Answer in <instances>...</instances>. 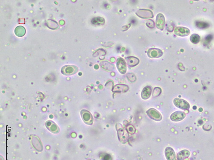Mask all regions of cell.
<instances>
[{"label": "cell", "mask_w": 214, "mask_h": 160, "mask_svg": "<svg viewBox=\"0 0 214 160\" xmlns=\"http://www.w3.org/2000/svg\"><path fill=\"white\" fill-rule=\"evenodd\" d=\"M174 105L179 109L184 110H189L190 108V105L187 101L180 98H176L174 99Z\"/></svg>", "instance_id": "obj_1"}, {"label": "cell", "mask_w": 214, "mask_h": 160, "mask_svg": "<svg viewBox=\"0 0 214 160\" xmlns=\"http://www.w3.org/2000/svg\"><path fill=\"white\" fill-rule=\"evenodd\" d=\"M147 115L149 118L155 121H159L162 119V117L160 113L156 109L151 108L146 112Z\"/></svg>", "instance_id": "obj_2"}, {"label": "cell", "mask_w": 214, "mask_h": 160, "mask_svg": "<svg viewBox=\"0 0 214 160\" xmlns=\"http://www.w3.org/2000/svg\"><path fill=\"white\" fill-rule=\"evenodd\" d=\"M80 113L84 122L88 125H92L94 122V118L91 112L85 109H83Z\"/></svg>", "instance_id": "obj_3"}, {"label": "cell", "mask_w": 214, "mask_h": 160, "mask_svg": "<svg viewBox=\"0 0 214 160\" xmlns=\"http://www.w3.org/2000/svg\"><path fill=\"white\" fill-rule=\"evenodd\" d=\"M78 70V67L74 65H67L63 67L61 72L65 75L69 76L74 74Z\"/></svg>", "instance_id": "obj_4"}, {"label": "cell", "mask_w": 214, "mask_h": 160, "mask_svg": "<svg viewBox=\"0 0 214 160\" xmlns=\"http://www.w3.org/2000/svg\"><path fill=\"white\" fill-rule=\"evenodd\" d=\"M118 137L119 141L122 143H126L128 142L129 136L126 130L123 128H119L117 130Z\"/></svg>", "instance_id": "obj_5"}, {"label": "cell", "mask_w": 214, "mask_h": 160, "mask_svg": "<svg viewBox=\"0 0 214 160\" xmlns=\"http://www.w3.org/2000/svg\"><path fill=\"white\" fill-rule=\"evenodd\" d=\"M136 14L142 19H147L153 17V12L150 10L140 9L137 11Z\"/></svg>", "instance_id": "obj_6"}, {"label": "cell", "mask_w": 214, "mask_h": 160, "mask_svg": "<svg viewBox=\"0 0 214 160\" xmlns=\"http://www.w3.org/2000/svg\"><path fill=\"white\" fill-rule=\"evenodd\" d=\"M156 25L158 29L163 30L165 25V19L163 15L158 14L156 18Z\"/></svg>", "instance_id": "obj_7"}, {"label": "cell", "mask_w": 214, "mask_h": 160, "mask_svg": "<svg viewBox=\"0 0 214 160\" xmlns=\"http://www.w3.org/2000/svg\"><path fill=\"white\" fill-rule=\"evenodd\" d=\"M116 65L120 73L124 74L126 72V64L123 59L119 58L116 61Z\"/></svg>", "instance_id": "obj_8"}, {"label": "cell", "mask_w": 214, "mask_h": 160, "mask_svg": "<svg viewBox=\"0 0 214 160\" xmlns=\"http://www.w3.org/2000/svg\"><path fill=\"white\" fill-rule=\"evenodd\" d=\"M190 30L188 28L184 27H177L175 29L174 33L179 36H188L190 33Z\"/></svg>", "instance_id": "obj_9"}, {"label": "cell", "mask_w": 214, "mask_h": 160, "mask_svg": "<svg viewBox=\"0 0 214 160\" xmlns=\"http://www.w3.org/2000/svg\"><path fill=\"white\" fill-rule=\"evenodd\" d=\"M186 117V114L185 112L179 111L172 113L171 115L170 119L172 121L178 122L184 119Z\"/></svg>", "instance_id": "obj_10"}, {"label": "cell", "mask_w": 214, "mask_h": 160, "mask_svg": "<svg viewBox=\"0 0 214 160\" xmlns=\"http://www.w3.org/2000/svg\"><path fill=\"white\" fill-rule=\"evenodd\" d=\"M163 54V53L159 49L150 48L147 52L148 56L150 58H158L161 57Z\"/></svg>", "instance_id": "obj_11"}, {"label": "cell", "mask_w": 214, "mask_h": 160, "mask_svg": "<svg viewBox=\"0 0 214 160\" xmlns=\"http://www.w3.org/2000/svg\"><path fill=\"white\" fill-rule=\"evenodd\" d=\"M46 126L48 130L52 133L57 134L59 132V128L53 121H47L46 123Z\"/></svg>", "instance_id": "obj_12"}, {"label": "cell", "mask_w": 214, "mask_h": 160, "mask_svg": "<svg viewBox=\"0 0 214 160\" xmlns=\"http://www.w3.org/2000/svg\"><path fill=\"white\" fill-rule=\"evenodd\" d=\"M31 141L33 147L37 150L39 152H41L43 150V147L41 142L37 137L33 136Z\"/></svg>", "instance_id": "obj_13"}, {"label": "cell", "mask_w": 214, "mask_h": 160, "mask_svg": "<svg viewBox=\"0 0 214 160\" xmlns=\"http://www.w3.org/2000/svg\"><path fill=\"white\" fill-rule=\"evenodd\" d=\"M165 155L167 160H176L174 151L171 147H168L165 150Z\"/></svg>", "instance_id": "obj_14"}, {"label": "cell", "mask_w": 214, "mask_h": 160, "mask_svg": "<svg viewBox=\"0 0 214 160\" xmlns=\"http://www.w3.org/2000/svg\"><path fill=\"white\" fill-rule=\"evenodd\" d=\"M152 89L150 86H147L144 88L141 93V96L143 100H146L150 97L152 94Z\"/></svg>", "instance_id": "obj_15"}, {"label": "cell", "mask_w": 214, "mask_h": 160, "mask_svg": "<svg viewBox=\"0 0 214 160\" xmlns=\"http://www.w3.org/2000/svg\"><path fill=\"white\" fill-rule=\"evenodd\" d=\"M129 87L127 85L124 84H117L114 86L112 91L114 92L124 93L129 90Z\"/></svg>", "instance_id": "obj_16"}, {"label": "cell", "mask_w": 214, "mask_h": 160, "mask_svg": "<svg viewBox=\"0 0 214 160\" xmlns=\"http://www.w3.org/2000/svg\"><path fill=\"white\" fill-rule=\"evenodd\" d=\"M126 61L128 65L130 67L136 66L139 63V59L138 58L133 56L127 57Z\"/></svg>", "instance_id": "obj_17"}, {"label": "cell", "mask_w": 214, "mask_h": 160, "mask_svg": "<svg viewBox=\"0 0 214 160\" xmlns=\"http://www.w3.org/2000/svg\"><path fill=\"white\" fill-rule=\"evenodd\" d=\"M190 155V152L186 150H183L179 152L177 156L178 160H184L187 159Z\"/></svg>", "instance_id": "obj_18"}, {"label": "cell", "mask_w": 214, "mask_h": 160, "mask_svg": "<svg viewBox=\"0 0 214 160\" xmlns=\"http://www.w3.org/2000/svg\"><path fill=\"white\" fill-rule=\"evenodd\" d=\"M15 34L18 37L23 36L26 33V30L24 27L19 26L17 27L15 30Z\"/></svg>", "instance_id": "obj_19"}, {"label": "cell", "mask_w": 214, "mask_h": 160, "mask_svg": "<svg viewBox=\"0 0 214 160\" xmlns=\"http://www.w3.org/2000/svg\"><path fill=\"white\" fill-rule=\"evenodd\" d=\"M92 23L93 24L95 25H103L105 23V19H104L100 17L94 18L92 20Z\"/></svg>", "instance_id": "obj_20"}, {"label": "cell", "mask_w": 214, "mask_h": 160, "mask_svg": "<svg viewBox=\"0 0 214 160\" xmlns=\"http://www.w3.org/2000/svg\"><path fill=\"white\" fill-rule=\"evenodd\" d=\"M190 40L191 42L194 44H197L199 42L200 40H201V37L197 34H193L191 35L190 38Z\"/></svg>", "instance_id": "obj_21"}, {"label": "cell", "mask_w": 214, "mask_h": 160, "mask_svg": "<svg viewBox=\"0 0 214 160\" xmlns=\"http://www.w3.org/2000/svg\"><path fill=\"white\" fill-rule=\"evenodd\" d=\"M196 24L197 27L200 29L207 28L209 26L208 24L204 22H197Z\"/></svg>", "instance_id": "obj_22"}, {"label": "cell", "mask_w": 214, "mask_h": 160, "mask_svg": "<svg viewBox=\"0 0 214 160\" xmlns=\"http://www.w3.org/2000/svg\"><path fill=\"white\" fill-rule=\"evenodd\" d=\"M161 93H162V89L159 87H156L153 91V97H157L161 94Z\"/></svg>", "instance_id": "obj_23"}, {"label": "cell", "mask_w": 214, "mask_h": 160, "mask_svg": "<svg viewBox=\"0 0 214 160\" xmlns=\"http://www.w3.org/2000/svg\"><path fill=\"white\" fill-rule=\"evenodd\" d=\"M126 131L129 134H134L135 133L136 129L132 125H129L126 127Z\"/></svg>", "instance_id": "obj_24"}, {"label": "cell", "mask_w": 214, "mask_h": 160, "mask_svg": "<svg viewBox=\"0 0 214 160\" xmlns=\"http://www.w3.org/2000/svg\"><path fill=\"white\" fill-rule=\"evenodd\" d=\"M127 76L128 79L131 82H135L136 80L135 76L132 73H128Z\"/></svg>", "instance_id": "obj_25"}, {"label": "cell", "mask_w": 214, "mask_h": 160, "mask_svg": "<svg viewBox=\"0 0 214 160\" xmlns=\"http://www.w3.org/2000/svg\"><path fill=\"white\" fill-rule=\"evenodd\" d=\"M101 158L103 160H112V157L108 154H104L102 155Z\"/></svg>", "instance_id": "obj_26"}, {"label": "cell", "mask_w": 214, "mask_h": 160, "mask_svg": "<svg viewBox=\"0 0 214 160\" xmlns=\"http://www.w3.org/2000/svg\"><path fill=\"white\" fill-rule=\"evenodd\" d=\"M146 25H147V26L148 27H149L151 28H153L154 27H155L154 22L152 20H149L148 21H147V23H146Z\"/></svg>", "instance_id": "obj_27"}]
</instances>
